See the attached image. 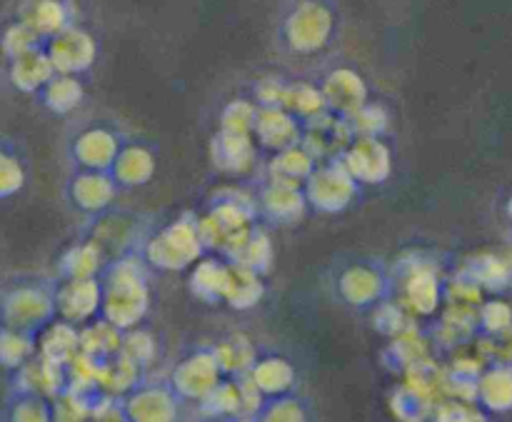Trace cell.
<instances>
[{
    "mask_svg": "<svg viewBox=\"0 0 512 422\" xmlns=\"http://www.w3.org/2000/svg\"><path fill=\"white\" fill-rule=\"evenodd\" d=\"M343 35L338 0H283L275 15L273 43L283 58L325 60Z\"/></svg>",
    "mask_w": 512,
    "mask_h": 422,
    "instance_id": "cell-1",
    "label": "cell"
},
{
    "mask_svg": "<svg viewBox=\"0 0 512 422\" xmlns=\"http://www.w3.org/2000/svg\"><path fill=\"white\" fill-rule=\"evenodd\" d=\"M35 100L43 110L58 115V118H65V115L75 113L85 100V83L78 75L55 73L53 80L35 95Z\"/></svg>",
    "mask_w": 512,
    "mask_h": 422,
    "instance_id": "cell-17",
    "label": "cell"
},
{
    "mask_svg": "<svg viewBox=\"0 0 512 422\" xmlns=\"http://www.w3.org/2000/svg\"><path fill=\"white\" fill-rule=\"evenodd\" d=\"M10 18L20 20L43 40L63 33L80 23V8L75 0H13Z\"/></svg>",
    "mask_w": 512,
    "mask_h": 422,
    "instance_id": "cell-9",
    "label": "cell"
},
{
    "mask_svg": "<svg viewBox=\"0 0 512 422\" xmlns=\"http://www.w3.org/2000/svg\"><path fill=\"white\" fill-rule=\"evenodd\" d=\"M120 185L103 170H73L65 180L63 198L83 218L93 220L115 208L120 198Z\"/></svg>",
    "mask_w": 512,
    "mask_h": 422,
    "instance_id": "cell-6",
    "label": "cell"
},
{
    "mask_svg": "<svg viewBox=\"0 0 512 422\" xmlns=\"http://www.w3.org/2000/svg\"><path fill=\"white\" fill-rule=\"evenodd\" d=\"M283 108H288L290 113L298 115L303 123H308V120L328 113L323 90H320V85L315 83V80H288V90H285Z\"/></svg>",
    "mask_w": 512,
    "mask_h": 422,
    "instance_id": "cell-19",
    "label": "cell"
},
{
    "mask_svg": "<svg viewBox=\"0 0 512 422\" xmlns=\"http://www.w3.org/2000/svg\"><path fill=\"white\" fill-rule=\"evenodd\" d=\"M210 155H213V163L220 173L248 175L258 165L260 148L253 135L223 133V130H218L213 145H210Z\"/></svg>",
    "mask_w": 512,
    "mask_h": 422,
    "instance_id": "cell-14",
    "label": "cell"
},
{
    "mask_svg": "<svg viewBox=\"0 0 512 422\" xmlns=\"http://www.w3.org/2000/svg\"><path fill=\"white\" fill-rule=\"evenodd\" d=\"M125 143L128 140H125L123 130L113 120L88 118L70 128L68 138H65V158L73 165V170L110 173Z\"/></svg>",
    "mask_w": 512,
    "mask_h": 422,
    "instance_id": "cell-2",
    "label": "cell"
},
{
    "mask_svg": "<svg viewBox=\"0 0 512 422\" xmlns=\"http://www.w3.org/2000/svg\"><path fill=\"white\" fill-rule=\"evenodd\" d=\"M303 120L280 105H260L258 120H255V143L260 150L270 155L283 153L303 143Z\"/></svg>",
    "mask_w": 512,
    "mask_h": 422,
    "instance_id": "cell-10",
    "label": "cell"
},
{
    "mask_svg": "<svg viewBox=\"0 0 512 422\" xmlns=\"http://www.w3.org/2000/svg\"><path fill=\"white\" fill-rule=\"evenodd\" d=\"M28 183V160L23 148L5 135L0 143V198L10 200Z\"/></svg>",
    "mask_w": 512,
    "mask_h": 422,
    "instance_id": "cell-18",
    "label": "cell"
},
{
    "mask_svg": "<svg viewBox=\"0 0 512 422\" xmlns=\"http://www.w3.org/2000/svg\"><path fill=\"white\" fill-rule=\"evenodd\" d=\"M110 175L115 178V183L120 185V190H135L143 188L153 180L155 175V153L143 143H135L128 140L120 150V155L115 158Z\"/></svg>",
    "mask_w": 512,
    "mask_h": 422,
    "instance_id": "cell-15",
    "label": "cell"
},
{
    "mask_svg": "<svg viewBox=\"0 0 512 422\" xmlns=\"http://www.w3.org/2000/svg\"><path fill=\"white\" fill-rule=\"evenodd\" d=\"M315 83L323 90L330 113L340 115V118H350L370 103V85L365 75L355 65L343 63V60L340 63H323Z\"/></svg>",
    "mask_w": 512,
    "mask_h": 422,
    "instance_id": "cell-5",
    "label": "cell"
},
{
    "mask_svg": "<svg viewBox=\"0 0 512 422\" xmlns=\"http://www.w3.org/2000/svg\"><path fill=\"white\" fill-rule=\"evenodd\" d=\"M100 263H103V248L90 238H85V243L73 245L63 258L65 273H68L70 280L93 278V275L103 268Z\"/></svg>",
    "mask_w": 512,
    "mask_h": 422,
    "instance_id": "cell-20",
    "label": "cell"
},
{
    "mask_svg": "<svg viewBox=\"0 0 512 422\" xmlns=\"http://www.w3.org/2000/svg\"><path fill=\"white\" fill-rule=\"evenodd\" d=\"M55 73H58V70L50 63L48 53H45V45L5 60V83H8L15 93L30 95V98H35V95L53 80Z\"/></svg>",
    "mask_w": 512,
    "mask_h": 422,
    "instance_id": "cell-13",
    "label": "cell"
},
{
    "mask_svg": "<svg viewBox=\"0 0 512 422\" xmlns=\"http://www.w3.org/2000/svg\"><path fill=\"white\" fill-rule=\"evenodd\" d=\"M260 105L253 98H233L220 110V130L223 133L253 135Z\"/></svg>",
    "mask_w": 512,
    "mask_h": 422,
    "instance_id": "cell-21",
    "label": "cell"
},
{
    "mask_svg": "<svg viewBox=\"0 0 512 422\" xmlns=\"http://www.w3.org/2000/svg\"><path fill=\"white\" fill-rule=\"evenodd\" d=\"M305 198H308L310 208H315L318 213L335 215L348 210L355 200L360 198V190L363 185L350 175V170L345 168L343 160H323V163L315 165L313 175L305 183Z\"/></svg>",
    "mask_w": 512,
    "mask_h": 422,
    "instance_id": "cell-4",
    "label": "cell"
},
{
    "mask_svg": "<svg viewBox=\"0 0 512 422\" xmlns=\"http://www.w3.org/2000/svg\"><path fill=\"white\" fill-rule=\"evenodd\" d=\"M318 160L303 148V143L295 145V148L283 150V153H275L270 158L268 170H265V180H273V183L290 185V188H305V183L313 175Z\"/></svg>",
    "mask_w": 512,
    "mask_h": 422,
    "instance_id": "cell-16",
    "label": "cell"
},
{
    "mask_svg": "<svg viewBox=\"0 0 512 422\" xmlns=\"http://www.w3.org/2000/svg\"><path fill=\"white\" fill-rule=\"evenodd\" d=\"M510 215H512V200H510Z\"/></svg>",
    "mask_w": 512,
    "mask_h": 422,
    "instance_id": "cell-24",
    "label": "cell"
},
{
    "mask_svg": "<svg viewBox=\"0 0 512 422\" xmlns=\"http://www.w3.org/2000/svg\"><path fill=\"white\" fill-rule=\"evenodd\" d=\"M203 250L205 245L200 240L198 218L185 215V218L173 220L155 233L145 235L138 253L145 263H153L155 268L180 270L195 263L203 255Z\"/></svg>",
    "mask_w": 512,
    "mask_h": 422,
    "instance_id": "cell-3",
    "label": "cell"
},
{
    "mask_svg": "<svg viewBox=\"0 0 512 422\" xmlns=\"http://www.w3.org/2000/svg\"><path fill=\"white\" fill-rule=\"evenodd\" d=\"M345 168L350 170L360 185H380L393 173V150L380 135H355L353 143L340 155Z\"/></svg>",
    "mask_w": 512,
    "mask_h": 422,
    "instance_id": "cell-8",
    "label": "cell"
},
{
    "mask_svg": "<svg viewBox=\"0 0 512 422\" xmlns=\"http://www.w3.org/2000/svg\"><path fill=\"white\" fill-rule=\"evenodd\" d=\"M255 198H258L260 223L295 225L305 218V210L310 208L303 188H290V185L273 183L265 178Z\"/></svg>",
    "mask_w": 512,
    "mask_h": 422,
    "instance_id": "cell-11",
    "label": "cell"
},
{
    "mask_svg": "<svg viewBox=\"0 0 512 422\" xmlns=\"http://www.w3.org/2000/svg\"><path fill=\"white\" fill-rule=\"evenodd\" d=\"M348 120L350 125H353L355 135H380V138H385L390 125V113L383 103L370 100L365 108H360L358 113L350 115Z\"/></svg>",
    "mask_w": 512,
    "mask_h": 422,
    "instance_id": "cell-23",
    "label": "cell"
},
{
    "mask_svg": "<svg viewBox=\"0 0 512 422\" xmlns=\"http://www.w3.org/2000/svg\"><path fill=\"white\" fill-rule=\"evenodd\" d=\"M43 43L45 40L40 38L35 30H30L28 25L20 23V20H15V18H8V23H5V28H3V38H0L5 60L15 58V55L28 53V50L40 48Z\"/></svg>",
    "mask_w": 512,
    "mask_h": 422,
    "instance_id": "cell-22",
    "label": "cell"
},
{
    "mask_svg": "<svg viewBox=\"0 0 512 422\" xmlns=\"http://www.w3.org/2000/svg\"><path fill=\"white\" fill-rule=\"evenodd\" d=\"M335 285H338V293L345 303L370 305L383 298L388 278H385L383 268L373 260H355V263L338 268Z\"/></svg>",
    "mask_w": 512,
    "mask_h": 422,
    "instance_id": "cell-12",
    "label": "cell"
},
{
    "mask_svg": "<svg viewBox=\"0 0 512 422\" xmlns=\"http://www.w3.org/2000/svg\"><path fill=\"white\" fill-rule=\"evenodd\" d=\"M43 45L53 68L63 75H78V78H83L98 63V38L80 23L63 30V33L53 35Z\"/></svg>",
    "mask_w": 512,
    "mask_h": 422,
    "instance_id": "cell-7",
    "label": "cell"
}]
</instances>
